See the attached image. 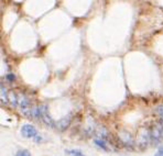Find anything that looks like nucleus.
<instances>
[{
	"label": "nucleus",
	"mask_w": 163,
	"mask_h": 156,
	"mask_svg": "<svg viewBox=\"0 0 163 156\" xmlns=\"http://www.w3.org/2000/svg\"><path fill=\"white\" fill-rule=\"evenodd\" d=\"M150 135H151V141L153 143H160L163 141V121L154 123V126L150 130Z\"/></svg>",
	"instance_id": "nucleus-1"
},
{
	"label": "nucleus",
	"mask_w": 163,
	"mask_h": 156,
	"mask_svg": "<svg viewBox=\"0 0 163 156\" xmlns=\"http://www.w3.org/2000/svg\"><path fill=\"white\" fill-rule=\"evenodd\" d=\"M18 105L20 107V111H21L22 114L31 118V111H32V108H31L29 99H28L23 94H18Z\"/></svg>",
	"instance_id": "nucleus-2"
},
{
	"label": "nucleus",
	"mask_w": 163,
	"mask_h": 156,
	"mask_svg": "<svg viewBox=\"0 0 163 156\" xmlns=\"http://www.w3.org/2000/svg\"><path fill=\"white\" fill-rule=\"evenodd\" d=\"M21 134L25 139H31V137H35L37 136V129L35 126L32 124H24L21 128Z\"/></svg>",
	"instance_id": "nucleus-3"
},
{
	"label": "nucleus",
	"mask_w": 163,
	"mask_h": 156,
	"mask_svg": "<svg viewBox=\"0 0 163 156\" xmlns=\"http://www.w3.org/2000/svg\"><path fill=\"white\" fill-rule=\"evenodd\" d=\"M71 117H72L71 114H68V115H66V117H64V118H62L60 121H58V122H56L55 128H56L58 130H60V131L65 130L68 126H70V123H71V120H72Z\"/></svg>",
	"instance_id": "nucleus-4"
},
{
	"label": "nucleus",
	"mask_w": 163,
	"mask_h": 156,
	"mask_svg": "<svg viewBox=\"0 0 163 156\" xmlns=\"http://www.w3.org/2000/svg\"><path fill=\"white\" fill-rule=\"evenodd\" d=\"M119 139L121 140V142L123 143L125 145H132V144H133L132 136L130 135L128 132H125V131L120 132V133H119Z\"/></svg>",
	"instance_id": "nucleus-5"
},
{
	"label": "nucleus",
	"mask_w": 163,
	"mask_h": 156,
	"mask_svg": "<svg viewBox=\"0 0 163 156\" xmlns=\"http://www.w3.org/2000/svg\"><path fill=\"white\" fill-rule=\"evenodd\" d=\"M8 100H9V97H8L7 90L4 87V85H1V102L6 105L8 102Z\"/></svg>",
	"instance_id": "nucleus-6"
},
{
	"label": "nucleus",
	"mask_w": 163,
	"mask_h": 156,
	"mask_svg": "<svg viewBox=\"0 0 163 156\" xmlns=\"http://www.w3.org/2000/svg\"><path fill=\"white\" fill-rule=\"evenodd\" d=\"M65 153L70 156H85L81 151H78V149H66Z\"/></svg>",
	"instance_id": "nucleus-7"
},
{
	"label": "nucleus",
	"mask_w": 163,
	"mask_h": 156,
	"mask_svg": "<svg viewBox=\"0 0 163 156\" xmlns=\"http://www.w3.org/2000/svg\"><path fill=\"white\" fill-rule=\"evenodd\" d=\"M95 143H96V145L99 146V147H102V149H108L107 144H106V142H105V140L97 137V139H95Z\"/></svg>",
	"instance_id": "nucleus-8"
},
{
	"label": "nucleus",
	"mask_w": 163,
	"mask_h": 156,
	"mask_svg": "<svg viewBox=\"0 0 163 156\" xmlns=\"http://www.w3.org/2000/svg\"><path fill=\"white\" fill-rule=\"evenodd\" d=\"M9 100H11V103H12L13 107H17L18 105V95L14 94L13 91L11 92L10 96H9Z\"/></svg>",
	"instance_id": "nucleus-9"
},
{
	"label": "nucleus",
	"mask_w": 163,
	"mask_h": 156,
	"mask_svg": "<svg viewBox=\"0 0 163 156\" xmlns=\"http://www.w3.org/2000/svg\"><path fill=\"white\" fill-rule=\"evenodd\" d=\"M16 156H31V153L28 149H20L17 152Z\"/></svg>",
	"instance_id": "nucleus-10"
},
{
	"label": "nucleus",
	"mask_w": 163,
	"mask_h": 156,
	"mask_svg": "<svg viewBox=\"0 0 163 156\" xmlns=\"http://www.w3.org/2000/svg\"><path fill=\"white\" fill-rule=\"evenodd\" d=\"M156 112H158V114L160 115L161 121H163V105H158V108H156Z\"/></svg>",
	"instance_id": "nucleus-11"
},
{
	"label": "nucleus",
	"mask_w": 163,
	"mask_h": 156,
	"mask_svg": "<svg viewBox=\"0 0 163 156\" xmlns=\"http://www.w3.org/2000/svg\"><path fill=\"white\" fill-rule=\"evenodd\" d=\"M14 78H16V76H14L13 74H8L7 75V79L8 80H10V82H13Z\"/></svg>",
	"instance_id": "nucleus-12"
},
{
	"label": "nucleus",
	"mask_w": 163,
	"mask_h": 156,
	"mask_svg": "<svg viewBox=\"0 0 163 156\" xmlns=\"http://www.w3.org/2000/svg\"><path fill=\"white\" fill-rule=\"evenodd\" d=\"M156 156H163V147H161V149H159V152H158V154H156Z\"/></svg>",
	"instance_id": "nucleus-13"
}]
</instances>
